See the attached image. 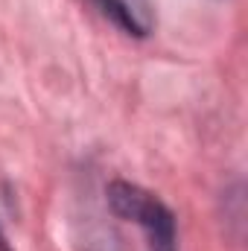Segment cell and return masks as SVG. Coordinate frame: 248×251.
Returning <instances> with one entry per match:
<instances>
[{
  "mask_svg": "<svg viewBox=\"0 0 248 251\" xmlns=\"http://www.w3.org/2000/svg\"><path fill=\"white\" fill-rule=\"evenodd\" d=\"M105 204L117 222H128L137 231L143 251H175V219L158 196L128 181H111Z\"/></svg>",
  "mask_w": 248,
  "mask_h": 251,
  "instance_id": "1",
  "label": "cell"
},
{
  "mask_svg": "<svg viewBox=\"0 0 248 251\" xmlns=\"http://www.w3.org/2000/svg\"><path fill=\"white\" fill-rule=\"evenodd\" d=\"M0 251H12L9 249V243H6V237H3V231H0Z\"/></svg>",
  "mask_w": 248,
  "mask_h": 251,
  "instance_id": "2",
  "label": "cell"
}]
</instances>
